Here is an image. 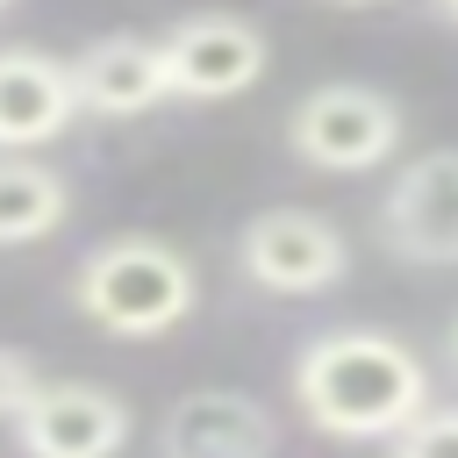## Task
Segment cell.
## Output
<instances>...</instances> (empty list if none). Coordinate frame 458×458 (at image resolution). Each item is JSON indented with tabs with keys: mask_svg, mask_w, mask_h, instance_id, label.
<instances>
[{
	"mask_svg": "<svg viewBox=\"0 0 458 458\" xmlns=\"http://www.w3.org/2000/svg\"><path fill=\"white\" fill-rule=\"evenodd\" d=\"M236 265L265 293H329L351 265V243L322 208H258L236 236Z\"/></svg>",
	"mask_w": 458,
	"mask_h": 458,
	"instance_id": "277c9868",
	"label": "cell"
},
{
	"mask_svg": "<svg viewBox=\"0 0 458 458\" xmlns=\"http://www.w3.org/2000/svg\"><path fill=\"white\" fill-rule=\"evenodd\" d=\"M200 301V279L186 265V250H172L165 236H107L79 258L72 272V308L100 329V336H165L172 322H186Z\"/></svg>",
	"mask_w": 458,
	"mask_h": 458,
	"instance_id": "7a4b0ae2",
	"label": "cell"
},
{
	"mask_svg": "<svg viewBox=\"0 0 458 458\" xmlns=\"http://www.w3.org/2000/svg\"><path fill=\"white\" fill-rule=\"evenodd\" d=\"M72 79H79V107H86V114H107V122L150 114L157 100H172L165 43H157V36H136V29L93 36V43L72 57Z\"/></svg>",
	"mask_w": 458,
	"mask_h": 458,
	"instance_id": "30bf717a",
	"label": "cell"
},
{
	"mask_svg": "<svg viewBox=\"0 0 458 458\" xmlns=\"http://www.w3.org/2000/svg\"><path fill=\"white\" fill-rule=\"evenodd\" d=\"M379 243L401 265H458V150H422L394 172Z\"/></svg>",
	"mask_w": 458,
	"mask_h": 458,
	"instance_id": "8992f818",
	"label": "cell"
},
{
	"mask_svg": "<svg viewBox=\"0 0 458 458\" xmlns=\"http://www.w3.org/2000/svg\"><path fill=\"white\" fill-rule=\"evenodd\" d=\"M401 100L365 86V79H329L293 100L286 114V150L315 172H372L401 150Z\"/></svg>",
	"mask_w": 458,
	"mask_h": 458,
	"instance_id": "3957f363",
	"label": "cell"
},
{
	"mask_svg": "<svg viewBox=\"0 0 458 458\" xmlns=\"http://www.w3.org/2000/svg\"><path fill=\"white\" fill-rule=\"evenodd\" d=\"M394 458H458V408H422L394 437Z\"/></svg>",
	"mask_w": 458,
	"mask_h": 458,
	"instance_id": "7c38bea8",
	"label": "cell"
},
{
	"mask_svg": "<svg viewBox=\"0 0 458 458\" xmlns=\"http://www.w3.org/2000/svg\"><path fill=\"white\" fill-rule=\"evenodd\" d=\"M136 415L100 379H43L36 401L14 415L21 458H114L129 444Z\"/></svg>",
	"mask_w": 458,
	"mask_h": 458,
	"instance_id": "5b68a950",
	"label": "cell"
},
{
	"mask_svg": "<svg viewBox=\"0 0 458 458\" xmlns=\"http://www.w3.org/2000/svg\"><path fill=\"white\" fill-rule=\"evenodd\" d=\"M272 444H279V429H272L265 401H250L236 386H193L157 422V458H272Z\"/></svg>",
	"mask_w": 458,
	"mask_h": 458,
	"instance_id": "ba28073f",
	"label": "cell"
},
{
	"mask_svg": "<svg viewBox=\"0 0 458 458\" xmlns=\"http://www.w3.org/2000/svg\"><path fill=\"white\" fill-rule=\"evenodd\" d=\"M451 358H458V322H451Z\"/></svg>",
	"mask_w": 458,
	"mask_h": 458,
	"instance_id": "9a60e30c",
	"label": "cell"
},
{
	"mask_svg": "<svg viewBox=\"0 0 458 458\" xmlns=\"http://www.w3.org/2000/svg\"><path fill=\"white\" fill-rule=\"evenodd\" d=\"M64 215H72V186L29 150H0V250L43 243Z\"/></svg>",
	"mask_w": 458,
	"mask_h": 458,
	"instance_id": "8fae6325",
	"label": "cell"
},
{
	"mask_svg": "<svg viewBox=\"0 0 458 458\" xmlns=\"http://www.w3.org/2000/svg\"><path fill=\"white\" fill-rule=\"evenodd\" d=\"M336 7H372V0H336Z\"/></svg>",
	"mask_w": 458,
	"mask_h": 458,
	"instance_id": "2e32d148",
	"label": "cell"
},
{
	"mask_svg": "<svg viewBox=\"0 0 458 458\" xmlns=\"http://www.w3.org/2000/svg\"><path fill=\"white\" fill-rule=\"evenodd\" d=\"M165 43V79L179 100H229L250 93L272 64V43L250 14H186Z\"/></svg>",
	"mask_w": 458,
	"mask_h": 458,
	"instance_id": "52a82bcc",
	"label": "cell"
},
{
	"mask_svg": "<svg viewBox=\"0 0 458 458\" xmlns=\"http://www.w3.org/2000/svg\"><path fill=\"white\" fill-rule=\"evenodd\" d=\"M437 14H444V21H458V0H437Z\"/></svg>",
	"mask_w": 458,
	"mask_h": 458,
	"instance_id": "5bb4252c",
	"label": "cell"
},
{
	"mask_svg": "<svg viewBox=\"0 0 458 458\" xmlns=\"http://www.w3.org/2000/svg\"><path fill=\"white\" fill-rule=\"evenodd\" d=\"M79 79H72V57H50V50H0V150H43L57 143L72 122H79Z\"/></svg>",
	"mask_w": 458,
	"mask_h": 458,
	"instance_id": "9c48e42d",
	"label": "cell"
},
{
	"mask_svg": "<svg viewBox=\"0 0 458 458\" xmlns=\"http://www.w3.org/2000/svg\"><path fill=\"white\" fill-rule=\"evenodd\" d=\"M36 386H43V372H36L21 351H7V344H0V422H14V415L36 401Z\"/></svg>",
	"mask_w": 458,
	"mask_h": 458,
	"instance_id": "4fadbf2b",
	"label": "cell"
},
{
	"mask_svg": "<svg viewBox=\"0 0 458 458\" xmlns=\"http://www.w3.org/2000/svg\"><path fill=\"white\" fill-rule=\"evenodd\" d=\"M0 7H14V0H0Z\"/></svg>",
	"mask_w": 458,
	"mask_h": 458,
	"instance_id": "e0dca14e",
	"label": "cell"
},
{
	"mask_svg": "<svg viewBox=\"0 0 458 458\" xmlns=\"http://www.w3.org/2000/svg\"><path fill=\"white\" fill-rule=\"evenodd\" d=\"M293 401L336 444H394L429 408V372L386 329H329L293 358Z\"/></svg>",
	"mask_w": 458,
	"mask_h": 458,
	"instance_id": "6da1fadb",
	"label": "cell"
}]
</instances>
